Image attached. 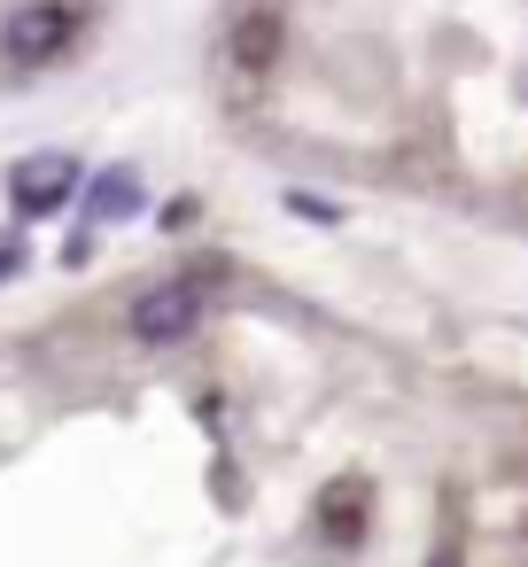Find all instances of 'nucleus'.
Returning <instances> with one entry per match:
<instances>
[{
  "instance_id": "f257e3e1",
  "label": "nucleus",
  "mask_w": 528,
  "mask_h": 567,
  "mask_svg": "<svg viewBox=\"0 0 528 567\" xmlns=\"http://www.w3.org/2000/svg\"><path fill=\"white\" fill-rule=\"evenodd\" d=\"M288 55V9L280 0H234V17H226V63L241 79H272Z\"/></svg>"
},
{
  "instance_id": "f03ea898",
  "label": "nucleus",
  "mask_w": 528,
  "mask_h": 567,
  "mask_svg": "<svg viewBox=\"0 0 528 567\" xmlns=\"http://www.w3.org/2000/svg\"><path fill=\"white\" fill-rule=\"evenodd\" d=\"M71 40H79V9H71V0H24V9L0 24V48H9V63H24V71L55 63Z\"/></svg>"
},
{
  "instance_id": "7ed1b4c3",
  "label": "nucleus",
  "mask_w": 528,
  "mask_h": 567,
  "mask_svg": "<svg viewBox=\"0 0 528 567\" xmlns=\"http://www.w3.org/2000/svg\"><path fill=\"white\" fill-rule=\"evenodd\" d=\"M133 342H148V350H172V342H187V334H203V280H156L141 303H133Z\"/></svg>"
},
{
  "instance_id": "20e7f679",
  "label": "nucleus",
  "mask_w": 528,
  "mask_h": 567,
  "mask_svg": "<svg viewBox=\"0 0 528 567\" xmlns=\"http://www.w3.org/2000/svg\"><path fill=\"white\" fill-rule=\"evenodd\" d=\"M71 187H79V156H40V164H17V172H9V195H17V210H24V218L63 210V203H71Z\"/></svg>"
},
{
  "instance_id": "39448f33",
  "label": "nucleus",
  "mask_w": 528,
  "mask_h": 567,
  "mask_svg": "<svg viewBox=\"0 0 528 567\" xmlns=\"http://www.w3.org/2000/svg\"><path fill=\"white\" fill-rule=\"evenodd\" d=\"M133 210H141V179H133V172H102V179H86V218L117 226V218H133Z\"/></svg>"
},
{
  "instance_id": "423d86ee",
  "label": "nucleus",
  "mask_w": 528,
  "mask_h": 567,
  "mask_svg": "<svg viewBox=\"0 0 528 567\" xmlns=\"http://www.w3.org/2000/svg\"><path fill=\"white\" fill-rule=\"evenodd\" d=\"M427 567H458V520H443V536H435V559Z\"/></svg>"
},
{
  "instance_id": "0eeeda50",
  "label": "nucleus",
  "mask_w": 528,
  "mask_h": 567,
  "mask_svg": "<svg viewBox=\"0 0 528 567\" xmlns=\"http://www.w3.org/2000/svg\"><path fill=\"white\" fill-rule=\"evenodd\" d=\"M9 272H24V241H17V234H0V280H9Z\"/></svg>"
}]
</instances>
